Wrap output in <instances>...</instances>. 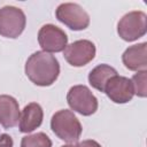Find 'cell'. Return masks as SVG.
Wrapping results in <instances>:
<instances>
[{
    "mask_svg": "<svg viewBox=\"0 0 147 147\" xmlns=\"http://www.w3.org/2000/svg\"><path fill=\"white\" fill-rule=\"evenodd\" d=\"M55 14H56V18L61 23L65 24L69 29L75 31L84 30L90 24L88 14L78 3H74V2L61 3L57 7Z\"/></svg>",
    "mask_w": 147,
    "mask_h": 147,
    "instance_id": "obj_6",
    "label": "cell"
},
{
    "mask_svg": "<svg viewBox=\"0 0 147 147\" xmlns=\"http://www.w3.org/2000/svg\"><path fill=\"white\" fill-rule=\"evenodd\" d=\"M62 147H101V146L94 140H84V141H80L76 145H65Z\"/></svg>",
    "mask_w": 147,
    "mask_h": 147,
    "instance_id": "obj_16",
    "label": "cell"
},
{
    "mask_svg": "<svg viewBox=\"0 0 147 147\" xmlns=\"http://www.w3.org/2000/svg\"><path fill=\"white\" fill-rule=\"evenodd\" d=\"M26 23L22 9L14 6H5L0 9V34L6 38H17Z\"/></svg>",
    "mask_w": 147,
    "mask_h": 147,
    "instance_id": "obj_4",
    "label": "cell"
},
{
    "mask_svg": "<svg viewBox=\"0 0 147 147\" xmlns=\"http://www.w3.org/2000/svg\"><path fill=\"white\" fill-rule=\"evenodd\" d=\"M20 108L17 101L10 95H0V124L6 127H14L20 119Z\"/></svg>",
    "mask_w": 147,
    "mask_h": 147,
    "instance_id": "obj_11",
    "label": "cell"
},
{
    "mask_svg": "<svg viewBox=\"0 0 147 147\" xmlns=\"http://www.w3.org/2000/svg\"><path fill=\"white\" fill-rule=\"evenodd\" d=\"M38 42L45 52L57 53L67 47L68 37L60 28L53 24H45L38 32Z\"/></svg>",
    "mask_w": 147,
    "mask_h": 147,
    "instance_id": "obj_7",
    "label": "cell"
},
{
    "mask_svg": "<svg viewBox=\"0 0 147 147\" xmlns=\"http://www.w3.org/2000/svg\"><path fill=\"white\" fill-rule=\"evenodd\" d=\"M122 61L129 70H145L147 67V44L141 42L129 47L123 53Z\"/></svg>",
    "mask_w": 147,
    "mask_h": 147,
    "instance_id": "obj_10",
    "label": "cell"
},
{
    "mask_svg": "<svg viewBox=\"0 0 147 147\" xmlns=\"http://www.w3.org/2000/svg\"><path fill=\"white\" fill-rule=\"evenodd\" d=\"M103 92L115 103H126L133 98L134 94L131 79L118 75L108 80Z\"/></svg>",
    "mask_w": 147,
    "mask_h": 147,
    "instance_id": "obj_9",
    "label": "cell"
},
{
    "mask_svg": "<svg viewBox=\"0 0 147 147\" xmlns=\"http://www.w3.org/2000/svg\"><path fill=\"white\" fill-rule=\"evenodd\" d=\"M52 131L65 142H76L82 134V125L72 111L62 109L56 111L51 119Z\"/></svg>",
    "mask_w": 147,
    "mask_h": 147,
    "instance_id": "obj_2",
    "label": "cell"
},
{
    "mask_svg": "<svg viewBox=\"0 0 147 147\" xmlns=\"http://www.w3.org/2000/svg\"><path fill=\"white\" fill-rule=\"evenodd\" d=\"M147 30V16L144 11L136 10L125 14L117 25L119 37L125 41H133L142 37Z\"/></svg>",
    "mask_w": 147,
    "mask_h": 147,
    "instance_id": "obj_3",
    "label": "cell"
},
{
    "mask_svg": "<svg viewBox=\"0 0 147 147\" xmlns=\"http://www.w3.org/2000/svg\"><path fill=\"white\" fill-rule=\"evenodd\" d=\"M146 78H147V72L146 70H141L138 74H136L131 82L133 85V91L137 95L145 98L147 95V86H146Z\"/></svg>",
    "mask_w": 147,
    "mask_h": 147,
    "instance_id": "obj_15",
    "label": "cell"
},
{
    "mask_svg": "<svg viewBox=\"0 0 147 147\" xmlns=\"http://www.w3.org/2000/svg\"><path fill=\"white\" fill-rule=\"evenodd\" d=\"M0 147H13V139L9 134H1L0 136Z\"/></svg>",
    "mask_w": 147,
    "mask_h": 147,
    "instance_id": "obj_17",
    "label": "cell"
},
{
    "mask_svg": "<svg viewBox=\"0 0 147 147\" xmlns=\"http://www.w3.org/2000/svg\"><path fill=\"white\" fill-rule=\"evenodd\" d=\"M44 113L40 105L36 102H31L24 107L22 115L20 116V131L23 133H28L40 126L42 122Z\"/></svg>",
    "mask_w": 147,
    "mask_h": 147,
    "instance_id": "obj_12",
    "label": "cell"
},
{
    "mask_svg": "<svg viewBox=\"0 0 147 147\" xmlns=\"http://www.w3.org/2000/svg\"><path fill=\"white\" fill-rule=\"evenodd\" d=\"M95 56V46L90 40H77L64 48V59L74 67H83Z\"/></svg>",
    "mask_w": 147,
    "mask_h": 147,
    "instance_id": "obj_8",
    "label": "cell"
},
{
    "mask_svg": "<svg viewBox=\"0 0 147 147\" xmlns=\"http://www.w3.org/2000/svg\"><path fill=\"white\" fill-rule=\"evenodd\" d=\"M67 101L72 110L84 116H90L98 109L96 98L85 85L72 86L67 94Z\"/></svg>",
    "mask_w": 147,
    "mask_h": 147,
    "instance_id": "obj_5",
    "label": "cell"
},
{
    "mask_svg": "<svg viewBox=\"0 0 147 147\" xmlns=\"http://www.w3.org/2000/svg\"><path fill=\"white\" fill-rule=\"evenodd\" d=\"M116 75H117V71L113 67L108 64H100L90 72L88 82L94 88L99 90L100 92H103L108 80Z\"/></svg>",
    "mask_w": 147,
    "mask_h": 147,
    "instance_id": "obj_13",
    "label": "cell"
},
{
    "mask_svg": "<svg viewBox=\"0 0 147 147\" xmlns=\"http://www.w3.org/2000/svg\"><path fill=\"white\" fill-rule=\"evenodd\" d=\"M21 147H52L51 139L42 132L26 136L21 141Z\"/></svg>",
    "mask_w": 147,
    "mask_h": 147,
    "instance_id": "obj_14",
    "label": "cell"
},
{
    "mask_svg": "<svg viewBox=\"0 0 147 147\" xmlns=\"http://www.w3.org/2000/svg\"><path fill=\"white\" fill-rule=\"evenodd\" d=\"M60 64L56 57L47 52H36L25 63V75L38 86H49L59 77Z\"/></svg>",
    "mask_w": 147,
    "mask_h": 147,
    "instance_id": "obj_1",
    "label": "cell"
}]
</instances>
